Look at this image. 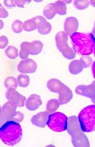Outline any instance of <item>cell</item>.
Returning a JSON list of instances; mask_svg holds the SVG:
<instances>
[{
    "mask_svg": "<svg viewBox=\"0 0 95 147\" xmlns=\"http://www.w3.org/2000/svg\"><path fill=\"white\" fill-rule=\"evenodd\" d=\"M75 53L80 55L88 56L93 52L95 40L92 34L76 32L70 36Z\"/></svg>",
    "mask_w": 95,
    "mask_h": 147,
    "instance_id": "obj_1",
    "label": "cell"
},
{
    "mask_svg": "<svg viewBox=\"0 0 95 147\" xmlns=\"http://www.w3.org/2000/svg\"><path fill=\"white\" fill-rule=\"evenodd\" d=\"M2 141L9 146H14L22 139L23 131L19 123L13 121H8L0 129Z\"/></svg>",
    "mask_w": 95,
    "mask_h": 147,
    "instance_id": "obj_2",
    "label": "cell"
},
{
    "mask_svg": "<svg viewBox=\"0 0 95 147\" xmlns=\"http://www.w3.org/2000/svg\"><path fill=\"white\" fill-rule=\"evenodd\" d=\"M67 130L72 137L73 144L75 147H89L88 139L83 132L76 116L69 117Z\"/></svg>",
    "mask_w": 95,
    "mask_h": 147,
    "instance_id": "obj_3",
    "label": "cell"
},
{
    "mask_svg": "<svg viewBox=\"0 0 95 147\" xmlns=\"http://www.w3.org/2000/svg\"><path fill=\"white\" fill-rule=\"evenodd\" d=\"M47 87L51 92L59 93L60 105L67 104L72 99L73 94L72 91L59 80H50L47 82Z\"/></svg>",
    "mask_w": 95,
    "mask_h": 147,
    "instance_id": "obj_4",
    "label": "cell"
},
{
    "mask_svg": "<svg viewBox=\"0 0 95 147\" xmlns=\"http://www.w3.org/2000/svg\"><path fill=\"white\" fill-rule=\"evenodd\" d=\"M78 120L84 132L95 131V105L88 106L80 113Z\"/></svg>",
    "mask_w": 95,
    "mask_h": 147,
    "instance_id": "obj_5",
    "label": "cell"
},
{
    "mask_svg": "<svg viewBox=\"0 0 95 147\" xmlns=\"http://www.w3.org/2000/svg\"><path fill=\"white\" fill-rule=\"evenodd\" d=\"M68 119L61 112H56L49 115L47 125L48 127L56 132L65 131L68 127Z\"/></svg>",
    "mask_w": 95,
    "mask_h": 147,
    "instance_id": "obj_6",
    "label": "cell"
},
{
    "mask_svg": "<svg viewBox=\"0 0 95 147\" xmlns=\"http://www.w3.org/2000/svg\"><path fill=\"white\" fill-rule=\"evenodd\" d=\"M57 49L64 57L68 59H73L76 56V53L69 46L68 43V36L65 32L60 31L55 36Z\"/></svg>",
    "mask_w": 95,
    "mask_h": 147,
    "instance_id": "obj_7",
    "label": "cell"
},
{
    "mask_svg": "<svg viewBox=\"0 0 95 147\" xmlns=\"http://www.w3.org/2000/svg\"><path fill=\"white\" fill-rule=\"evenodd\" d=\"M6 96L8 100H10L17 107H24L26 98L16 91L15 88H9L6 92Z\"/></svg>",
    "mask_w": 95,
    "mask_h": 147,
    "instance_id": "obj_8",
    "label": "cell"
},
{
    "mask_svg": "<svg viewBox=\"0 0 95 147\" xmlns=\"http://www.w3.org/2000/svg\"><path fill=\"white\" fill-rule=\"evenodd\" d=\"M36 63L34 60L27 59L20 61L18 65V70L21 73H33L36 70Z\"/></svg>",
    "mask_w": 95,
    "mask_h": 147,
    "instance_id": "obj_9",
    "label": "cell"
},
{
    "mask_svg": "<svg viewBox=\"0 0 95 147\" xmlns=\"http://www.w3.org/2000/svg\"><path fill=\"white\" fill-rule=\"evenodd\" d=\"M17 106L11 101H8L6 102L3 106L1 110V115H3L1 117V119L3 118V122L7 119L11 121L15 114Z\"/></svg>",
    "mask_w": 95,
    "mask_h": 147,
    "instance_id": "obj_10",
    "label": "cell"
},
{
    "mask_svg": "<svg viewBox=\"0 0 95 147\" xmlns=\"http://www.w3.org/2000/svg\"><path fill=\"white\" fill-rule=\"evenodd\" d=\"M79 27V22L77 18L73 17H68L65 21L64 31L68 36H71L76 32Z\"/></svg>",
    "mask_w": 95,
    "mask_h": 147,
    "instance_id": "obj_11",
    "label": "cell"
},
{
    "mask_svg": "<svg viewBox=\"0 0 95 147\" xmlns=\"http://www.w3.org/2000/svg\"><path fill=\"white\" fill-rule=\"evenodd\" d=\"M76 93L79 95L92 98L95 96V85L92 83L91 85H80L76 88Z\"/></svg>",
    "mask_w": 95,
    "mask_h": 147,
    "instance_id": "obj_12",
    "label": "cell"
},
{
    "mask_svg": "<svg viewBox=\"0 0 95 147\" xmlns=\"http://www.w3.org/2000/svg\"><path fill=\"white\" fill-rule=\"evenodd\" d=\"M49 114L47 112L39 113L31 119L32 124L40 127H45L47 125Z\"/></svg>",
    "mask_w": 95,
    "mask_h": 147,
    "instance_id": "obj_13",
    "label": "cell"
},
{
    "mask_svg": "<svg viewBox=\"0 0 95 147\" xmlns=\"http://www.w3.org/2000/svg\"><path fill=\"white\" fill-rule=\"evenodd\" d=\"M42 104V101L40 96L33 94L28 98L25 102V105L28 109L34 111L37 109Z\"/></svg>",
    "mask_w": 95,
    "mask_h": 147,
    "instance_id": "obj_14",
    "label": "cell"
},
{
    "mask_svg": "<svg viewBox=\"0 0 95 147\" xmlns=\"http://www.w3.org/2000/svg\"><path fill=\"white\" fill-rule=\"evenodd\" d=\"M43 47V45L41 41L35 40L31 43L28 42L27 48L29 54L36 55L39 54Z\"/></svg>",
    "mask_w": 95,
    "mask_h": 147,
    "instance_id": "obj_15",
    "label": "cell"
},
{
    "mask_svg": "<svg viewBox=\"0 0 95 147\" xmlns=\"http://www.w3.org/2000/svg\"><path fill=\"white\" fill-rule=\"evenodd\" d=\"M57 14L55 3L48 4L44 9L43 14L48 20H52Z\"/></svg>",
    "mask_w": 95,
    "mask_h": 147,
    "instance_id": "obj_16",
    "label": "cell"
},
{
    "mask_svg": "<svg viewBox=\"0 0 95 147\" xmlns=\"http://www.w3.org/2000/svg\"><path fill=\"white\" fill-rule=\"evenodd\" d=\"M83 67L79 60H73L69 65V71L72 75H77L82 72Z\"/></svg>",
    "mask_w": 95,
    "mask_h": 147,
    "instance_id": "obj_17",
    "label": "cell"
},
{
    "mask_svg": "<svg viewBox=\"0 0 95 147\" xmlns=\"http://www.w3.org/2000/svg\"><path fill=\"white\" fill-rule=\"evenodd\" d=\"M59 100L56 99H52L47 102L46 112L48 114H52L59 109Z\"/></svg>",
    "mask_w": 95,
    "mask_h": 147,
    "instance_id": "obj_18",
    "label": "cell"
},
{
    "mask_svg": "<svg viewBox=\"0 0 95 147\" xmlns=\"http://www.w3.org/2000/svg\"><path fill=\"white\" fill-rule=\"evenodd\" d=\"M57 13L60 15H65L67 13V7L63 1H58L55 2Z\"/></svg>",
    "mask_w": 95,
    "mask_h": 147,
    "instance_id": "obj_19",
    "label": "cell"
},
{
    "mask_svg": "<svg viewBox=\"0 0 95 147\" xmlns=\"http://www.w3.org/2000/svg\"><path fill=\"white\" fill-rule=\"evenodd\" d=\"M23 30L26 31H33L37 29V25L33 19L28 20L23 24Z\"/></svg>",
    "mask_w": 95,
    "mask_h": 147,
    "instance_id": "obj_20",
    "label": "cell"
},
{
    "mask_svg": "<svg viewBox=\"0 0 95 147\" xmlns=\"http://www.w3.org/2000/svg\"><path fill=\"white\" fill-rule=\"evenodd\" d=\"M17 81L18 85L21 87H27L30 84V78L27 75L21 74L18 77Z\"/></svg>",
    "mask_w": 95,
    "mask_h": 147,
    "instance_id": "obj_21",
    "label": "cell"
},
{
    "mask_svg": "<svg viewBox=\"0 0 95 147\" xmlns=\"http://www.w3.org/2000/svg\"><path fill=\"white\" fill-rule=\"evenodd\" d=\"M5 53L9 59H13L18 56V50L13 46H9L5 51Z\"/></svg>",
    "mask_w": 95,
    "mask_h": 147,
    "instance_id": "obj_22",
    "label": "cell"
},
{
    "mask_svg": "<svg viewBox=\"0 0 95 147\" xmlns=\"http://www.w3.org/2000/svg\"><path fill=\"white\" fill-rule=\"evenodd\" d=\"M5 86L7 88H16L17 87L18 83L16 78L13 77H8L5 80L4 82Z\"/></svg>",
    "mask_w": 95,
    "mask_h": 147,
    "instance_id": "obj_23",
    "label": "cell"
},
{
    "mask_svg": "<svg viewBox=\"0 0 95 147\" xmlns=\"http://www.w3.org/2000/svg\"><path fill=\"white\" fill-rule=\"evenodd\" d=\"M89 1L82 0H75L73 1V5L75 7L79 10H84L89 7Z\"/></svg>",
    "mask_w": 95,
    "mask_h": 147,
    "instance_id": "obj_24",
    "label": "cell"
},
{
    "mask_svg": "<svg viewBox=\"0 0 95 147\" xmlns=\"http://www.w3.org/2000/svg\"><path fill=\"white\" fill-rule=\"evenodd\" d=\"M34 20L36 22L37 25V29L40 30L42 29L47 23V21L43 17L41 16H38L34 18Z\"/></svg>",
    "mask_w": 95,
    "mask_h": 147,
    "instance_id": "obj_25",
    "label": "cell"
},
{
    "mask_svg": "<svg viewBox=\"0 0 95 147\" xmlns=\"http://www.w3.org/2000/svg\"><path fill=\"white\" fill-rule=\"evenodd\" d=\"M29 54L27 48V42L22 43L21 45V50L20 52V57L23 59H25L28 57Z\"/></svg>",
    "mask_w": 95,
    "mask_h": 147,
    "instance_id": "obj_26",
    "label": "cell"
},
{
    "mask_svg": "<svg viewBox=\"0 0 95 147\" xmlns=\"http://www.w3.org/2000/svg\"><path fill=\"white\" fill-rule=\"evenodd\" d=\"M23 23L21 21L16 20L12 24L11 29L15 33H20L23 31Z\"/></svg>",
    "mask_w": 95,
    "mask_h": 147,
    "instance_id": "obj_27",
    "label": "cell"
},
{
    "mask_svg": "<svg viewBox=\"0 0 95 147\" xmlns=\"http://www.w3.org/2000/svg\"><path fill=\"white\" fill-rule=\"evenodd\" d=\"M83 68H88L92 65L93 60L92 57L88 56L82 57L79 60Z\"/></svg>",
    "mask_w": 95,
    "mask_h": 147,
    "instance_id": "obj_28",
    "label": "cell"
},
{
    "mask_svg": "<svg viewBox=\"0 0 95 147\" xmlns=\"http://www.w3.org/2000/svg\"><path fill=\"white\" fill-rule=\"evenodd\" d=\"M52 25L49 23L47 22L46 24L42 29L38 30V32L42 34H47L50 33L52 30Z\"/></svg>",
    "mask_w": 95,
    "mask_h": 147,
    "instance_id": "obj_29",
    "label": "cell"
},
{
    "mask_svg": "<svg viewBox=\"0 0 95 147\" xmlns=\"http://www.w3.org/2000/svg\"><path fill=\"white\" fill-rule=\"evenodd\" d=\"M8 40L7 37L5 36H1V49L5 48L8 45Z\"/></svg>",
    "mask_w": 95,
    "mask_h": 147,
    "instance_id": "obj_30",
    "label": "cell"
},
{
    "mask_svg": "<svg viewBox=\"0 0 95 147\" xmlns=\"http://www.w3.org/2000/svg\"><path fill=\"white\" fill-rule=\"evenodd\" d=\"M4 3L5 5L8 8H13L15 7V3L14 1H8L5 0L4 1Z\"/></svg>",
    "mask_w": 95,
    "mask_h": 147,
    "instance_id": "obj_31",
    "label": "cell"
},
{
    "mask_svg": "<svg viewBox=\"0 0 95 147\" xmlns=\"http://www.w3.org/2000/svg\"><path fill=\"white\" fill-rule=\"evenodd\" d=\"M8 16V12L1 4V18H6Z\"/></svg>",
    "mask_w": 95,
    "mask_h": 147,
    "instance_id": "obj_32",
    "label": "cell"
},
{
    "mask_svg": "<svg viewBox=\"0 0 95 147\" xmlns=\"http://www.w3.org/2000/svg\"><path fill=\"white\" fill-rule=\"evenodd\" d=\"M15 1V4L18 7H24V4L26 2L25 1Z\"/></svg>",
    "mask_w": 95,
    "mask_h": 147,
    "instance_id": "obj_33",
    "label": "cell"
},
{
    "mask_svg": "<svg viewBox=\"0 0 95 147\" xmlns=\"http://www.w3.org/2000/svg\"><path fill=\"white\" fill-rule=\"evenodd\" d=\"M92 73L95 79V61H94L92 67Z\"/></svg>",
    "mask_w": 95,
    "mask_h": 147,
    "instance_id": "obj_34",
    "label": "cell"
},
{
    "mask_svg": "<svg viewBox=\"0 0 95 147\" xmlns=\"http://www.w3.org/2000/svg\"><path fill=\"white\" fill-rule=\"evenodd\" d=\"M92 34L93 38H94V40H95V23H94V28H93V30H92Z\"/></svg>",
    "mask_w": 95,
    "mask_h": 147,
    "instance_id": "obj_35",
    "label": "cell"
},
{
    "mask_svg": "<svg viewBox=\"0 0 95 147\" xmlns=\"http://www.w3.org/2000/svg\"><path fill=\"white\" fill-rule=\"evenodd\" d=\"M89 3L92 6L95 7V1H89Z\"/></svg>",
    "mask_w": 95,
    "mask_h": 147,
    "instance_id": "obj_36",
    "label": "cell"
},
{
    "mask_svg": "<svg viewBox=\"0 0 95 147\" xmlns=\"http://www.w3.org/2000/svg\"><path fill=\"white\" fill-rule=\"evenodd\" d=\"M91 100H92V102L95 105V96H94L92 98H91Z\"/></svg>",
    "mask_w": 95,
    "mask_h": 147,
    "instance_id": "obj_37",
    "label": "cell"
},
{
    "mask_svg": "<svg viewBox=\"0 0 95 147\" xmlns=\"http://www.w3.org/2000/svg\"><path fill=\"white\" fill-rule=\"evenodd\" d=\"M72 1H63V2L65 3V4H69L70 3H71V2H72Z\"/></svg>",
    "mask_w": 95,
    "mask_h": 147,
    "instance_id": "obj_38",
    "label": "cell"
},
{
    "mask_svg": "<svg viewBox=\"0 0 95 147\" xmlns=\"http://www.w3.org/2000/svg\"><path fill=\"white\" fill-rule=\"evenodd\" d=\"M1 29H2V28L3 27V22H2V21L1 20Z\"/></svg>",
    "mask_w": 95,
    "mask_h": 147,
    "instance_id": "obj_39",
    "label": "cell"
},
{
    "mask_svg": "<svg viewBox=\"0 0 95 147\" xmlns=\"http://www.w3.org/2000/svg\"><path fill=\"white\" fill-rule=\"evenodd\" d=\"M93 52H94V55L95 57V46H94V50H93Z\"/></svg>",
    "mask_w": 95,
    "mask_h": 147,
    "instance_id": "obj_40",
    "label": "cell"
},
{
    "mask_svg": "<svg viewBox=\"0 0 95 147\" xmlns=\"http://www.w3.org/2000/svg\"><path fill=\"white\" fill-rule=\"evenodd\" d=\"M92 83H93V84L95 85V81H94Z\"/></svg>",
    "mask_w": 95,
    "mask_h": 147,
    "instance_id": "obj_41",
    "label": "cell"
}]
</instances>
